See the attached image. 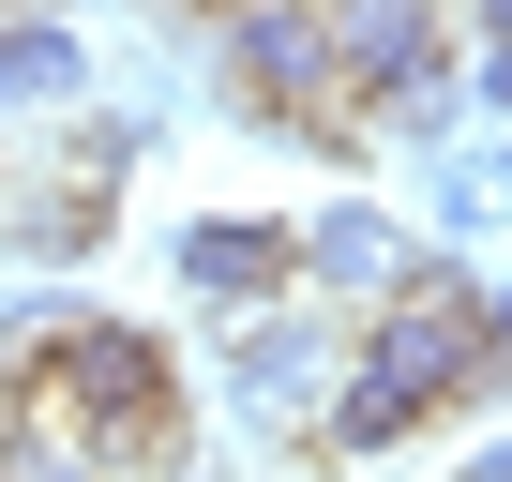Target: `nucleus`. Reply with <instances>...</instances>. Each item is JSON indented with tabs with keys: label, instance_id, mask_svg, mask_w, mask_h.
Here are the masks:
<instances>
[{
	"label": "nucleus",
	"instance_id": "f257e3e1",
	"mask_svg": "<svg viewBox=\"0 0 512 482\" xmlns=\"http://www.w3.org/2000/svg\"><path fill=\"white\" fill-rule=\"evenodd\" d=\"M0 407H31V422L91 437V452L136 482V467H166V452H181V347H166L151 317L76 302V317L46 332V362H31V377H0Z\"/></svg>",
	"mask_w": 512,
	"mask_h": 482
},
{
	"label": "nucleus",
	"instance_id": "f03ea898",
	"mask_svg": "<svg viewBox=\"0 0 512 482\" xmlns=\"http://www.w3.org/2000/svg\"><path fill=\"white\" fill-rule=\"evenodd\" d=\"M211 76H226L241 136L317 151V166L362 151V106H347V61H332V0H241V16H211Z\"/></svg>",
	"mask_w": 512,
	"mask_h": 482
},
{
	"label": "nucleus",
	"instance_id": "7ed1b4c3",
	"mask_svg": "<svg viewBox=\"0 0 512 482\" xmlns=\"http://www.w3.org/2000/svg\"><path fill=\"white\" fill-rule=\"evenodd\" d=\"M347 362H362V332H347V302H256L241 332H226V422L241 437H272V452H317V422H332V392H347Z\"/></svg>",
	"mask_w": 512,
	"mask_h": 482
},
{
	"label": "nucleus",
	"instance_id": "20e7f679",
	"mask_svg": "<svg viewBox=\"0 0 512 482\" xmlns=\"http://www.w3.org/2000/svg\"><path fill=\"white\" fill-rule=\"evenodd\" d=\"M106 211H121V166H91L76 121H61V136H16V166H0V257L76 272L91 241H106Z\"/></svg>",
	"mask_w": 512,
	"mask_h": 482
},
{
	"label": "nucleus",
	"instance_id": "39448f33",
	"mask_svg": "<svg viewBox=\"0 0 512 482\" xmlns=\"http://www.w3.org/2000/svg\"><path fill=\"white\" fill-rule=\"evenodd\" d=\"M166 272H181L196 317L302 302V226H287V211H181V226H166Z\"/></svg>",
	"mask_w": 512,
	"mask_h": 482
},
{
	"label": "nucleus",
	"instance_id": "423d86ee",
	"mask_svg": "<svg viewBox=\"0 0 512 482\" xmlns=\"http://www.w3.org/2000/svg\"><path fill=\"white\" fill-rule=\"evenodd\" d=\"M407 272H422V226H392L377 196H332V211H302V287H317V302L377 317Z\"/></svg>",
	"mask_w": 512,
	"mask_h": 482
},
{
	"label": "nucleus",
	"instance_id": "0eeeda50",
	"mask_svg": "<svg viewBox=\"0 0 512 482\" xmlns=\"http://www.w3.org/2000/svg\"><path fill=\"white\" fill-rule=\"evenodd\" d=\"M0 106H91V31L76 16H0Z\"/></svg>",
	"mask_w": 512,
	"mask_h": 482
},
{
	"label": "nucleus",
	"instance_id": "6e6552de",
	"mask_svg": "<svg viewBox=\"0 0 512 482\" xmlns=\"http://www.w3.org/2000/svg\"><path fill=\"white\" fill-rule=\"evenodd\" d=\"M422 196H437V241H482L512 226V151H422Z\"/></svg>",
	"mask_w": 512,
	"mask_h": 482
},
{
	"label": "nucleus",
	"instance_id": "1a4fd4ad",
	"mask_svg": "<svg viewBox=\"0 0 512 482\" xmlns=\"http://www.w3.org/2000/svg\"><path fill=\"white\" fill-rule=\"evenodd\" d=\"M482 392H512V272L482 287Z\"/></svg>",
	"mask_w": 512,
	"mask_h": 482
},
{
	"label": "nucleus",
	"instance_id": "9d476101",
	"mask_svg": "<svg viewBox=\"0 0 512 482\" xmlns=\"http://www.w3.org/2000/svg\"><path fill=\"white\" fill-rule=\"evenodd\" d=\"M467 91H482V106L512 121V46H482V61H467Z\"/></svg>",
	"mask_w": 512,
	"mask_h": 482
},
{
	"label": "nucleus",
	"instance_id": "9b49d317",
	"mask_svg": "<svg viewBox=\"0 0 512 482\" xmlns=\"http://www.w3.org/2000/svg\"><path fill=\"white\" fill-rule=\"evenodd\" d=\"M467 31H482V46H512V0H467Z\"/></svg>",
	"mask_w": 512,
	"mask_h": 482
},
{
	"label": "nucleus",
	"instance_id": "f8f14e48",
	"mask_svg": "<svg viewBox=\"0 0 512 482\" xmlns=\"http://www.w3.org/2000/svg\"><path fill=\"white\" fill-rule=\"evenodd\" d=\"M467 482H512V437H482V452H467Z\"/></svg>",
	"mask_w": 512,
	"mask_h": 482
},
{
	"label": "nucleus",
	"instance_id": "ddd939ff",
	"mask_svg": "<svg viewBox=\"0 0 512 482\" xmlns=\"http://www.w3.org/2000/svg\"><path fill=\"white\" fill-rule=\"evenodd\" d=\"M181 16H196V31H211V16H241V0H181Z\"/></svg>",
	"mask_w": 512,
	"mask_h": 482
},
{
	"label": "nucleus",
	"instance_id": "4468645a",
	"mask_svg": "<svg viewBox=\"0 0 512 482\" xmlns=\"http://www.w3.org/2000/svg\"><path fill=\"white\" fill-rule=\"evenodd\" d=\"M0 166H16V106H0Z\"/></svg>",
	"mask_w": 512,
	"mask_h": 482
}]
</instances>
